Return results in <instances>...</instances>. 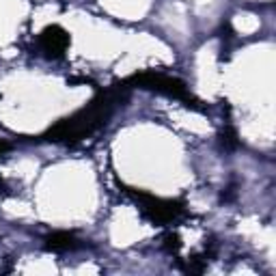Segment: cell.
Masks as SVG:
<instances>
[{
    "label": "cell",
    "mask_w": 276,
    "mask_h": 276,
    "mask_svg": "<svg viewBox=\"0 0 276 276\" xmlns=\"http://www.w3.org/2000/svg\"><path fill=\"white\" fill-rule=\"evenodd\" d=\"M50 246L54 248V251H61V248H69V246H71V235H67V233L54 235V237L50 239Z\"/></svg>",
    "instance_id": "1"
}]
</instances>
